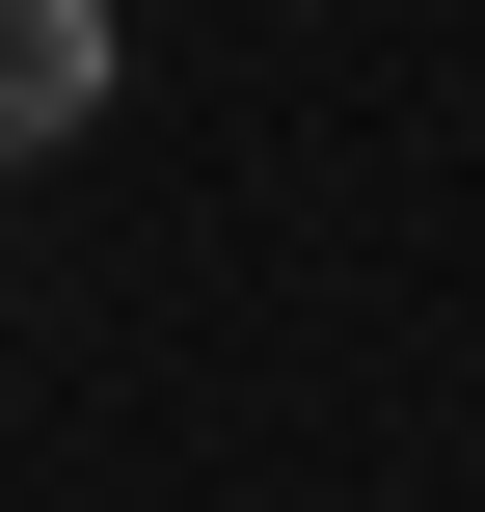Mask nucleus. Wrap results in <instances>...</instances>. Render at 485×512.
<instances>
[{
    "label": "nucleus",
    "mask_w": 485,
    "mask_h": 512,
    "mask_svg": "<svg viewBox=\"0 0 485 512\" xmlns=\"http://www.w3.org/2000/svg\"><path fill=\"white\" fill-rule=\"evenodd\" d=\"M108 108V0H0V162H54Z\"/></svg>",
    "instance_id": "nucleus-1"
}]
</instances>
